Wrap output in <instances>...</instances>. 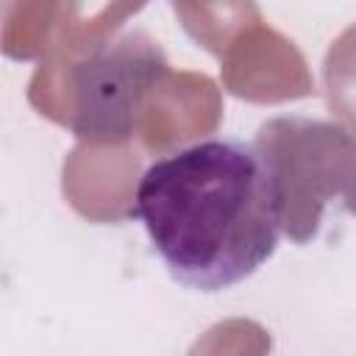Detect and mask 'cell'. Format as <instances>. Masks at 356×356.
<instances>
[{
	"instance_id": "6da1fadb",
	"label": "cell",
	"mask_w": 356,
	"mask_h": 356,
	"mask_svg": "<svg viewBox=\"0 0 356 356\" xmlns=\"http://www.w3.org/2000/svg\"><path fill=\"white\" fill-rule=\"evenodd\" d=\"M284 206L278 170L242 139H206L156 159L134 197L170 275L203 292L250 278L275 253Z\"/></svg>"
},
{
	"instance_id": "7a4b0ae2",
	"label": "cell",
	"mask_w": 356,
	"mask_h": 356,
	"mask_svg": "<svg viewBox=\"0 0 356 356\" xmlns=\"http://www.w3.org/2000/svg\"><path fill=\"white\" fill-rule=\"evenodd\" d=\"M164 75L167 58L153 39L128 33L108 42L78 67L72 128L100 142L128 139L145 95Z\"/></svg>"
}]
</instances>
